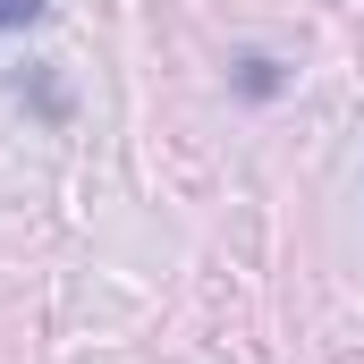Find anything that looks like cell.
Returning <instances> with one entry per match:
<instances>
[{
	"label": "cell",
	"instance_id": "cell-1",
	"mask_svg": "<svg viewBox=\"0 0 364 364\" xmlns=\"http://www.w3.org/2000/svg\"><path fill=\"white\" fill-rule=\"evenodd\" d=\"M34 17H43V0H0V34L9 26H34Z\"/></svg>",
	"mask_w": 364,
	"mask_h": 364
}]
</instances>
